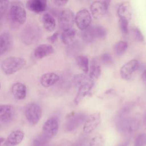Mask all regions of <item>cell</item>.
I'll return each mask as SVG.
<instances>
[{"label": "cell", "instance_id": "6da1fadb", "mask_svg": "<svg viewBox=\"0 0 146 146\" xmlns=\"http://www.w3.org/2000/svg\"><path fill=\"white\" fill-rule=\"evenodd\" d=\"M26 63V61L23 58L10 56L2 61L1 67L5 74L10 75L21 70Z\"/></svg>", "mask_w": 146, "mask_h": 146}, {"label": "cell", "instance_id": "7a4b0ae2", "mask_svg": "<svg viewBox=\"0 0 146 146\" xmlns=\"http://www.w3.org/2000/svg\"><path fill=\"white\" fill-rule=\"evenodd\" d=\"M140 121L133 117H125L117 122V129L122 133L129 135L134 133L139 128Z\"/></svg>", "mask_w": 146, "mask_h": 146}, {"label": "cell", "instance_id": "3957f363", "mask_svg": "<svg viewBox=\"0 0 146 146\" xmlns=\"http://www.w3.org/2000/svg\"><path fill=\"white\" fill-rule=\"evenodd\" d=\"M10 17L13 22L23 25L26 20V12L20 2H13L10 6Z\"/></svg>", "mask_w": 146, "mask_h": 146}, {"label": "cell", "instance_id": "277c9868", "mask_svg": "<svg viewBox=\"0 0 146 146\" xmlns=\"http://www.w3.org/2000/svg\"><path fill=\"white\" fill-rule=\"evenodd\" d=\"M42 111L40 106L35 103L27 104L25 109V115L28 122L32 125H36L42 117Z\"/></svg>", "mask_w": 146, "mask_h": 146}, {"label": "cell", "instance_id": "5b68a950", "mask_svg": "<svg viewBox=\"0 0 146 146\" xmlns=\"http://www.w3.org/2000/svg\"><path fill=\"white\" fill-rule=\"evenodd\" d=\"M75 22L74 13L69 10H62L58 16V23L61 29L63 31L71 29Z\"/></svg>", "mask_w": 146, "mask_h": 146}, {"label": "cell", "instance_id": "8992f818", "mask_svg": "<svg viewBox=\"0 0 146 146\" xmlns=\"http://www.w3.org/2000/svg\"><path fill=\"white\" fill-rule=\"evenodd\" d=\"M110 1H95L90 6V11L92 16L96 19L102 18L107 13Z\"/></svg>", "mask_w": 146, "mask_h": 146}, {"label": "cell", "instance_id": "52a82bcc", "mask_svg": "<svg viewBox=\"0 0 146 146\" xmlns=\"http://www.w3.org/2000/svg\"><path fill=\"white\" fill-rule=\"evenodd\" d=\"M91 15L90 11L84 8L79 10L75 17V22L77 27L81 30L88 27L91 22Z\"/></svg>", "mask_w": 146, "mask_h": 146}, {"label": "cell", "instance_id": "ba28073f", "mask_svg": "<svg viewBox=\"0 0 146 146\" xmlns=\"http://www.w3.org/2000/svg\"><path fill=\"white\" fill-rule=\"evenodd\" d=\"M43 133L47 139L54 137L59 129V121L56 117H51L48 119L43 125Z\"/></svg>", "mask_w": 146, "mask_h": 146}, {"label": "cell", "instance_id": "9c48e42d", "mask_svg": "<svg viewBox=\"0 0 146 146\" xmlns=\"http://www.w3.org/2000/svg\"><path fill=\"white\" fill-rule=\"evenodd\" d=\"M140 63L136 59L131 60L125 63L120 70V74L122 79L129 80L133 73L139 70Z\"/></svg>", "mask_w": 146, "mask_h": 146}, {"label": "cell", "instance_id": "30bf717a", "mask_svg": "<svg viewBox=\"0 0 146 146\" xmlns=\"http://www.w3.org/2000/svg\"><path fill=\"white\" fill-rule=\"evenodd\" d=\"M101 123V115L99 112L90 115L84 121L83 130L86 133H90L95 130Z\"/></svg>", "mask_w": 146, "mask_h": 146}, {"label": "cell", "instance_id": "8fae6325", "mask_svg": "<svg viewBox=\"0 0 146 146\" xmlns=\"http://www.w3.org/2000/svg\"><path fill=\"white\" fill-rule=\"evenodd\" d=\"M86 118V115L84 113H75L71 115L66 123V129L68 131L74 130L80 126Z\"/></svg>", "mask_w": 146, "mask_h": 146}, {"label": "cell", "instance_id": "7c38bea8", "mask_svg": "<svg viewBox=\"0 0 146 146\" xmlns=\"http://www.w3.org/2000/svg\"><path fill=\"white\" fill-rule=\"evenodd\" d=\"M24 132L19 129L12 131L5 140L3 146H15L22 142L24 138Z\"/></svg>", "mask_w": 146, "mask_h": 146}, {"label": "cell", "instance_id": "4fadbf2b", "mask_svg": "<svg viewBox=\"0 0 146 146\" xmlns=\"http://www.w3.org/2000/svg\"><path fill=\"white\" fill-rule=\"evenodd\" d=\"M14 115V107L10 104H0V121L7 123L11 121Z\"/></svg>", "mask_w": 146, "mask_h": 146}, {"label": "cell", "instance_id": "5bb4252c", "mask_svg": "<svg viewBox=\"0 0 146 146\" xmlns=\"http://www.w3.org/2000/svg\"><path fill=\"white\" fill-rule=\"evenodd\" d=\"M54 48L49 44H41L38 46L34 51V55L36 59H40L54 52Z\"/></svg>", "mask_w": 146, "mask_h": 146}, {"label": "cell", "instance_id": "9a60e30c", "mask_svg": "<svg viewBox=\"0 0 146 146\" xmlns=\"http://www.w3.org/2000/svg\"><path fill=\"white\" fill-rule=\"evenodd\" d=\"M22 32V40L26 44H30L37 39L38 31L35 27H27Z\"/></svg>", "mask_w": 146, "mask_h": 146}, {"label": "cell", "instance_id": "2e32d148", "mask_svg": "<svg viewBox=\"0 0 146 146\" xmlns=\"http://www.w3.org/2000/svg\"><path fill=\"white\" fill-rule=\"evenodd\" d=\"M47 7V1L45 0H30L26 2V7L30 11L34 13L44 11Z\"/></svg>", "mask_w": 146, "mask_h": 146}, {"label": "cell", "instance_id": "e0dca14e", "mask_svg": "<svg viewBox=\"0 0 146 146\" xmlns=\"http://www.w3.org/2000/svg\"><path fill=\"white\" fill-rule=\"evenodd\" d=\"M59 80V75L55 72H51L42 75L40 79V83L43 87L47 88L55 84Z\"/></svg>", "mask_w": 146, "mask_h": 146}, {"label": "cell", "instance_id": "ac0fdd59", "mask_svg": "<svg viewBox=\"0 0 146 146\" xmlns=\"http://www.w3.org/2000/svg\"><path fill=\"white\" fill-rule=\"evenodd\" d=\"M117 14L119 18L129 21L132 15V9L130 3L128 2L122 3L117 9Z\"/></svg>", "mask_w": 146, "mask_h": 146}, {"label": "cell", "instance_id": "d6986e66", "mask_svg": "<svg viewBox=\"0 0 146 146\" xmlns=\"http://www.w3.org/2000/svg\"><path fill=\"white\" fill-rule=\"evenodd\" d=\"M74 86L78 88L86 84H94V80L87 74H80L75 75L73 78Z\"/></svg>", "mask_w": 146, "mask_h": 146}, {"label": "cell", "instance_id": "ffe728a7", "mask_svg": "<svg viewBox=\"0 0 146 146\" xmlns=\"http://www.w3.org/2000/svg\"><path fill=\"white\" fill-rule=\"evenodd\" d=\"M11 92L16 99L23 100L26 96V87L22 83H15L12 86Z\"/></svg>", "mask_w": 146, "mask_h": 146}, {"label": "cell", "instance_id": "44dd1931", "mask_svg": "<svg viewBox=\"0 0 146 146\" xmlns=\"http://www.w3.org/2000/svg\"><path fill=\"white\" fill-rule=\"evenodd\" d=\"M42 21L44 27L47 31L52 32L54 31L56 27V22L51 14L48 13H44L42 17Z\"/></svg>", "mask_w": 146, "mask_h": 146}, {"label": "cell", "instance_id": "7402d4cb", "mask_svg": "<svg viewBox=\"0 0 146 146\" xmlns=\"http://www.w3.org/2000/svg\"><path fill=\"white\" fill-rule=\"evenodd\" d=\"M93 86H94V84H86V85L79 87L78 88V91L76 96L74 99L75 103H78L86 95L89 94Z\"/></svg>", "mask_w": 146, "mask_h": 146}, {"label": "cell", "instance_id": "603a6c76", "mask_svg": "<svg viewBox=\"0 0 146 146\" xmlns=\"http://www.w3.org/2000/svg\"><path fill=\"white\" fill-rule=\"evenodd\" d=\"M76 35V30L71 28L64 30L61 35L62 42L66 45H70L72 43Z\"/></svg>", "mask_w": 146, "mask_h": 146}, {"label": "cell", "instance_id": "cb8c5ba5", "mask_svg": "<svg viewBox=\"0 0 146 146\" xmlns=\"http://www.w3.org/2000/svg\"><path fill=\"white\" fill-rule=\"evenodd\" d=\"M81 37L86 43H91L96 38L94 26H89L87 29L82 30L81 33Z\"/></svg>", "mask_w": 146, "mask_h": 146}, {"label": "cell", "instance_id": "d4e9b609", "mask_svg": "<svg viewBox=\"0 0 146 146\" xmlns=\"http://www.w3.org/2000/svg\"><path fill=\"white\" fill-rule=\"evenodd\" d=\"M88 72H89L88 75L94 80L95 79H97L100 75V74H101L100 66L99 64V63H98V62L95 59L92 60L90 66H89Z\"/></svg>", "mask_w": 146, "mask_h": 146}, {"label": "cell", "instance_id": "484cf974", "mask_svg": "<svg viewBox=\"0 0 146 146\" xmlns=\"http://www.w3.org/2000/svg\"><path fill=\"white\" fill-rule=\"evenodd\" d=\"M75 60L78 67L85 73L87 74L89 71V61L87 56L84 55H79L75 58Z\"/></svg>", "mask_w": 146, "mask_h": 146}, {"label": "cell", "instance_id": "4316f807", "mask_svg": "<svg viewBox=\"0 0 146 146\" xmlns=\"http://www.w3.org/2000/svg\"><path fill=\"white\" fill-rule=\"evenodd\" d=\"M10 44V39L7 34L0 35V55L4 54Z\"/></svg>", "mask_w": 146, "mask_h": 146}, {"label": "cell", "instance_id": "83f0119b", "mask_svg": "<svg viewBox=\"0 0 146 146\" xmlns=\"http://www.w3.org/2000/svg\"><path fill=\"white\" fill-rule=\"evenodd\" d=\"M128 44L124 40H119L114 45V51L117 55H121L127 50Z\"/></svg>", "mask_w": 146, "mask_h": 146}, {"label": "cell", "instance_id": "f1b7e54d", "mask_svg": "<svg viewBox=\"0 0 146 146\" xmlns=\"http://www.w3.org/2000/svg\"><path fill=\"white\" fill-rule=\"evenodd\" d=\"M133 105H134L133 103L132 102L128 103H127L126 104H125V106L119 111V112L117 114L118 120L125 117V116L126 117V115L128 113H129V112L133 108Z\"/></svg>", "mask_w": 146, "mask_h": 146}, {"label": "cell", "instance_id": "f546056e", "mask_svg": "<svg viewBox=\"0 0 146 146\" xmlns=\"http://www.w3.org/2000/svg\"><path fill=\"white\" fill-rule=\"evenodd\" d=\"M96 38L103 39L107 35V31L104 27L99 25L94 26Z\"/></svg>", "mask_w": 146, "mask_h": 146}, {"label": "cell", "instance_id": "4dcf8cb0", "mask_svg": "<svg viewBox=\"0 0 146 146\" xmlns=\"http://www.w3.org/2000/svg\"><path fill=\"white\" fill-rule=\"evenodd\" d=\"M104 139L101 136H96L89 141L88 146H103Z\"/></svg>", "mask_w": 146, "mask_h": 146}, {"label": "cell", "instance_id": "1f68e13d", "mask_svg": "<svg viewBox=\"0 0 146 146\" xmlns=\"http://www.w3.org/2000/svg\"><path fill=\"white\" fill-rule=\"evenodd\" d=\"M10 2L8 1H0V21L7 11Z\"/></svg>", "mask_w": 146, "mask_h": 146}, {"label": "cell", "instance_id": "d6a6232c", "mask_svg": "<svg viewBox=\"0 0 146 146\" xmlns=\"http://www.w3.org/2000/svg\"><path fill=\"white\" fill-rule=\"evenodd\" d=\"M135 146H146V134H139L135 140Z\"/></svg>", "mask_w": 146, "mask_h": 146}, {"label": "cell", "instance_id": "836d02e7", "mask_svg": "<svg viewBox=\"0 0 146 146\" xmlns=\"http://www.w3.org/2000/svg\"><path fill=\"white\" fill-rule=\"evenodd\" d=\"M128 22L127 19L119 18V26L121 31L124 34H128L129 32Z\"/></svg>", "mask_w": 146, "mask_h": 146}, {"label": "cell", "instance_id": "e575fe53", "mask_svg": "<svg viewBox=\"0 0 146 146\" xmlns=\"http://www.w3.org/2000/svg\"><path fill=\"white\" fill-rule=\"evenodd\" d=\"M132 32L133 36L138 41L140 42H144V37L140 30L137 27H133L132 29Z\"/></svg>", "mask_w": 146, "mask_h": 146}, {"label": "cell", "instance_id": "d590c367", "mask_svg": "<svg viewBox=\"0 0 146 146\" xmlns=\"http://www.w3.org/2000/svg\"><path fill=\"white\" fill-rule=\"evenodd\" d=\"M101 60L102 63L107 66L112 65L113 64V59L110 54L104 53L101 56Z\"/></svg>", "mask_w": 146, "mask_h": 146}, {"label": "cell", "instance_id": "8d00e7d4", "mask_svg": "<svg viewBox=\"0 0 146 146\" xmlns=\"http://www.w3.org/2000/svg\"><path fill=\"white\" fill-rule=\"evenodd\" d=\"M59 36V33L58 31H56L55 33H54L52 35H51V36H50L48 38L47 40H48V42H50L51 43H54L58 39Z\"/></svg>", "mask_w": 146, "mask_h": 146}, {"label": "cell", "instance_id": "74e56055", "mask_svg": "<svg viewBox=\"0 0 146 146\" xmlns=\"http://www.w3.org/2000/svg\"><path fill=\"white\" fill-rule=\"evenodd\" d=\"M52 2L57 6H63L64 5H66L67 2L68 1H63V0H54L52 1Z\"/></svg>", "mask_w": 146, "mask_h": 146}, {"label": "cell", "instance_id": "f35d334b", "mask_svg": "<svg viewBox=\"0 0 146 146\" xmlns=\"http://www.w3.org/2000/svg\"><path fill=\"white\" fill-rule=\"evenodd\" d=\"M141 79L143 82L146 85V69H144L141 74Z\"/></svg>", "mask_w": 146, "mask_h": 146}, {"label": "cell", "instance_id": "ab89813d", "mask_svg": "<svg viewBox=\"0 0 146 146\" xmlns=\"http://www.w3.org/2000/svg\"><path fill=\"white\" fill-rule=\"evenodd\" d=\"M129 140H126V141H124L123 143L120 144L117 146H128V145L129 144Z\"/></svg>", "mask_w": 146, "mask_h": 146}, {"label": "cell", "instance_id": "60d3db41", "mask_svg": "<svg viewBox=\"0 0 146 146\" xmlns=\"http://www.w3.org/2000/svg\"><path fill=\"white\" fill-rule=\"evenodd\" d=\"M5 140L6 139L4 137H0V146H3L4 145Z\"/></svg>", "mask_w": 146, "mask_h": 146}, {"label": "cell", "instance_id": "b9f144b4", "mask_svg": "<svg viewBox=\"0 0 146 146\" xmlns=\"http://www.w3.org/2000/svg\"><path fill=\"white\" fill-rule=\"evenodd\" d=\"M143 123L144 125L146 127V113L144 115V116H143Z\"/></svg>", "mask_w": 146, "mask_h": 146}, {"label": "cell", "instance_id": "7bdbcfd3", "mask_svg": "<svg viewBox=\"0 0 146 146\" xmlns=\"http://www.w3.org/2000/svg\"><path fill=\"white\" fill-rule=\"evenodd\" d=\"M1 83H0V89H1Z\"/></svg>", "mask_w": 146, "mask_h": 146}]
</instances>
